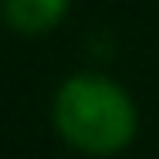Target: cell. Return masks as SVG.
I'll return each instance as SVG.
<instances>
[{
	"mask_svg": "<svg viewBox=\"0 0 159 159\" xmlns=\"http://www.w3.org/2000/svg\"><path fill=\"white\" fill-rule=\"evenodd\" d=\"M54 122L75 149L108 156L129 146L135 132V108L129 95L108 78L75 75L54 98Z\"/></svg>",
	"mask_w": 159,
	"mask_h": 159,
	"instance_id": "cell-1",
	"label": "cell"
},
{
	"mask_svg": "<svg viewBox=\"0 0 159 159\" xmlns=\"http://www.w3.org/2000/svg\"><path fill=\"white\" fill-rule=\"evenodd\" d=\"M68 10V0H3V17L20 34H41L54 27Z\"/></svg>",
	"mask_w": 159,
	"mask_h": 159,
	"instance_id": "cell-2",
	"label": "cell"
}]
</instances>
